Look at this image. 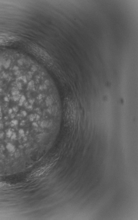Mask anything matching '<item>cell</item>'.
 <instances>
[{
	"label": "cell",
	"mask_w": 138,
	"mask_h": 220,
	"mask_svg": "<svg viewBox=\"0 0 138 220\" xmlns=\"http://www.w3.org/2000/svg\"><path fill=\"white\" fill-rule=\"evenodd\" d=\"M49 166H45L41 168L40 170H37L35 173H34V174L32 175V176L35 177L40 176L42 174H43L44 172L46 171V170H47L48 169H49Z\"/></svg>",
	"instance_id": "cell-1"
}]
</instances>
